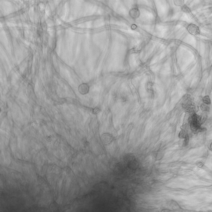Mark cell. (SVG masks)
Wrapping results in <instances>:
<instances>
[{
  "mask_svg": "<svg viewBox=\"0 0 212 212\" xmlns=\"http://www.w3.org/2000/svg\"><path fill=\"white\" fill-rule=\"evenodd\" d=\"M203 101H204V102H205L206 104H209V103H210V100L208 97H207V98L206 97H204Z\"/></svg>",
  "mask_w": 212,
  "mask_h": 212,
  "instance_id": "6da1fadb",
  "label": "cell"
}]
</instances>
